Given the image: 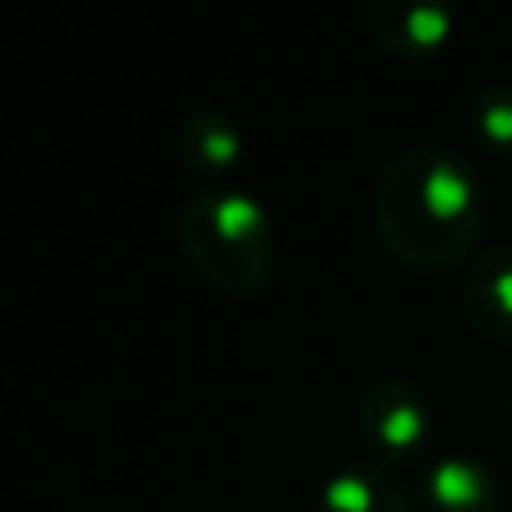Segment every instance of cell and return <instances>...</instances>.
Here are the masks:
<instances>
[{"mask_svg":"<svg viewBox=\"0 0 512 512\" xmlns=\"http://www.w3.org/2000/svg\"><path fill=\"white\" fill-rule=\"evenodd\" d=\"M240 152H244V140H240V128L224 116V112H212V108H200L184 120L180 128V156L188 168L196 172H228L240 164Z\"/></svg>","mask_w":512,"mask_h":512,"instance_id":"ba28073f","label":"cell"},{"mask_svg":"<svg viewBox=\"0 0 512 512\" xmlns=\"http://www.w3.org/2000/svg\"><path fill=\"white\" fill-rule=\"evenodd\" d=\"M180 244L192 268L228 292H252L268 280L276 236L260 200L240 188L196 192L180 208Z\"/></svg>","mask_w":512,"mask_h":512,"instance_id":"7a4b0ae2","label":"cell"},{"mask_svg":"<svg viewBox=\"0 0 512 512\" xmlns=\"http://www.w3.org/2000/svg\"><path fill=\"white\" fill-rule=\"evenodd\" d=\"M460 308L480 336H512V248H488L472 256L460 288Z\"/></svg>","mask_w":512,"mask_h":512,"instance_id":"5b68a950","label":"cell"},{"mask_svg":"<svg viewBox=\"0 0 512 512\" xmlns=\"http://www.w3.org/2000/svg\"><path fill=\"white\" fill-rule=\"evenodd\" d=\"M316 512H408L404 488L376 464L336 472L316 500Z\"/></svg>","mask_w":512,"mask_h":512,"instance_id":"52a82bcc","label":"cell"},{"mask_svg":"<svg viewBox=\"0 0 512 512\" xmlns=\"http://www.w3.org/2000/svg\"><path fill=\"white\" fill-rule=\"evenodd\" d=\"M360 432L384 456L416 452L432 432V412L424 392L400 376L368 384L360 396Z\"/></svg>","mask_w":512,"mask_h":512,"instance_id":"3957f363","label":"cell"},{"mask_svg":"<svg viewBox=\"0 0 512 512\" xmlns=\"http://www.w3.org/2000/svg\"><path fill=\"white\" fill-rule=\"evenodd\" d=\"M488 216V196L468 160L440 144H412L380 172L372 220L384 248L424 272L472 256Z\"/></svg>","mask_w":512,"mask_h":512,"instance_id":"6da1fadb","label":"cell"},{"mask_svg":"<svg viewBox=\"0 0 512 512\" xmlns=\"http://www.w3.org/2000/svg\"><path fill=\"white\" fill-rule=\"evenodd\" d=\"M500 484L472 456H440L424 476V512H496Z\"/></svg>","mask_w":512,"mask_h":512,"instance_id":"8992f818","label":"cell"},{"mask_svg":"<svg viewBox=\"0 0 512 512\" xmlns=\"http://www.w3.org/2000/svg\"><path fill=\"white\" fill-rule=\"evenodd\" d=\"M368 28L388 52L420 60L448 44L452 12L440 0H376L368 4Z\"/></svg>","mask_w":512,"mask_h":512,"instance_id":"277c9868","label":"cell"},{"mask_svg":"<svg viewBox=\"0 0 512 512\" xmlns=\"http://www.w3.org/2000/svg\"><path fill=\"white\" fill-rule=\"evenodd\" d=\"M476 124L484 140L512 144V88H488L476 104Z\"/></svg>","mask_w":512,"mask_h":512,"instance_id":"9c48e42d","label":"cell"}]
</instances>
